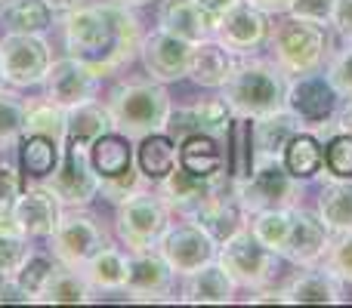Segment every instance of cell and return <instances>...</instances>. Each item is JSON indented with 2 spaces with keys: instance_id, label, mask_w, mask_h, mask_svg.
Masks as SVG:
<instances>
[{
  "instance_id": "19",
  "label": "cell",
  "mask_w": 352,
  "mask_h": 308,
  "mask_svg": "<svg viewBox=\"0 0 352 308\" xmlns=\"http://www.w3.org/2000/svg\"><path fill=\"white\" fill-rule=\"evenodd\" d=\"M188 53H192V43L179 40V37L167 34L161 28L142 37V47H140L142 65H146V71L158 84H173V80L186 78Z\"/></svg>"
},
{
  "instance_id": "55",
  "label": "cell",
  "mask_w": 352,
  "mask_h": 308,
  "mask_svg": "<svg viewBox=\"0 0 352 308\" xmlns=\"http://www.w3.org/2000/svg\"><path fill=\"white\" fill-rule=\"evenodd\" d=\"M118 3H127V6H146V3H152V0H118Z\"/></svg>"
},
{
  "instance_id": "28",
  "label": "cell",
  "mask_w": 352,
  "mask_h": 308,
  "mask_svg": "<svg viewBox=\"0 0 352 308\" xmlns=\"http://www.w3.org/2000/svg\"><path fill=\"white\" fill-rule=\"evenodd\" d=\"M179 167L195 176H223L226 173V152L223 142L204 133H188L179 139Z\"/></svg>"
},
{
  "instance_id": "53",
  "label": "cell",
  "mask_w": 352,
  "mask_h": 308,
  "mask_svg": "<svg viewBox=\"0 0 352 308\" xmlns=\"http://www.w3.org/2000/svg\"><path fill=\"white\" fill-rule=\"evenodd\" d=\"M43 3L53 10V16H65V12H72V10H78L84 0H43Z\"/></svg>"
},
{
  "instance_id": "40",
  "label": "cell",
  "mask_w": 352,
  "mask_h": 308,
  "mask_svg": "<svg viewBox=\"0 0 352 308\" xmlns=\"http://www.w3.org/2000/svg\"><path fill=\"white\" fill-rule=\"evenodd\" d=\"M322 173L328 179H352V133L337 130L324 142V167Z\"/></svg>"
},
{
  "instance_id": "9",
  "label": "cell",
  "mask_w": 352,
  "mask_h": 308,
  "mask_svg": "<svg viewBox=\"0 0 352 308\" xmlns=\"http://www.w3.org/2000/svg\"><path fill=\"white\" fill-rule=\"evenodd\" d=\"M53 49L43 34H10L0 40V78L10 86H37L43 84Z\"/></svg>"
},
{
  "instance_id": "22",
  "label": "cell",
  "mask_w": 352,
  "mask_h": 308,
  "mask_svg": "<svg viewBox=\"0 0 352 308\" xmlns=\"http://www.w3.org/2000/svg\"><path fill=\"white\" fill-rule=\"evenodd\" d=\"M235 62H238V56L229 47H223L217 37H207V40L192 43L186 78L192 84L204 86V90H223L226 80L235 71Z\"/></svg>"
},
{
  "instance_id": "24",
  "label": "cell",
  "mask_w": 352,
  "mask_h": 308,
  "mask_svg": "<svg viewBox=\"0 0 352 308\" xmlns=\"http://www.w3.org/2000/svg\"><path fill=\"white\" fill-rule=\"evenodd\" d=\"M235 281L226 274L217 259L201 265L198 272L186 274L182 284V303L186 305H229L235 299Z\"/></svg>"
},
{
  "instance_id": "26",
  "label": "cell",
  "mask_w": 352,
  "mask_h": 308,
  "mask_svg": "<svg viewBox=\"0 0 352 308\" xmlns=\"http://www.w3.org/2000/svg\"><path fill=\"white\" fill-rule=\"evenodd\" d=\"M303 121L291 115L287 108H278L272 115H263L254 121V152L256 157H281L285 145L300 133Z\"/></svg>"
},
{
  "instance_id": "1",
  "label": "cell",
  "mask_w": 352,
  "mask_h": 308,
  "mask_svg": "<svg viewBox=\"0 0 352 308\" xmlns=\"http://www.w3.org/2000/svg\"><path fill=\"white\" fill-rule=\"evenodd\" d=\"M68 56L80 59L102 78L118 68L130 65L142 47V25L133 6L102 0V3H80L62 19Z\"/></svg>"
},
{
  "instance_id": "8",
  "label": "cell",
  "mask_w": 352,
  "mask_h": 308,
  "mask_svg": "<svg viewBox=\"0 0 352 308\" xmlns=\"http://www.w3.org/2000/svg\"><path fill=\"white\" fill-rule=\"evenodd\" d=\"M275 259L278 256L269 247H263L250 235V228L238 231L235 237L219 244V250H217V262L235 281V287H244V290H263L275 274Z\"/></svg>"
},
{
  "instance_id": "34",
  "label": "cell",
  "mask_w": 352,
  "mask_h": 308,
  "mask_svg": "<svg viewBox=\"0 0 352 308\" xmlns=\"http://www.w3.org/2000/svg\"><path fill=\"white\" fill-rule=\"evenodd\" d=\"M62 152H65V145L50 139V136H31V133L19 136V167H22V173L34 176L41 182L56 173Z\"/></svg>"
},
{
  "instance_id": "38",
  "label": "cell",
  "mask_w": 352,
  "mask_h": 308,
  "mask_svg": "<svg viewBox=\"0 0 352 308\" xmlns=\"http://www.w3.org/2000/svg\"><path fill=\"white\" fill-rule=\"evenodd\" d=\"M31 133V136H50V139L68 142V108L56 102H31L28 105V115H25V130L22 136Z\"/></svg>"
},
{
  "instance_id": "10",
  "label": "cell",
  "mask_w": 352,
  "mask_h": 308,
  "mask_svg": "<svg viewBox=\"0 0 352 308\" xmlns=\"http://www.w3.org/2000/svg\"><path fill=\"white\" fill-rule=\"evenodd\" d=\"M43 185L62 200V206H87L99 194V173L93 169L90 145L68 139L62 161L53 176L43 179Z\"/></svg>"
},
{
  "instance_id": "16",
  "label": "cell",
  "mask_w": 352,
  "mask_h": 308,
  "mask_svg": "<svg viewBox=\"0 0 352 308\" xmlns=\"http://www.w3.org/2000/svg\"><path fill=\"white\" fill-rule=\"evenodd\" d=\"M43 84H47L50 102L62 105V108H78V105L96 99L99 74L80 59H74V56H65V59H56L50 65Z\"/></svg>"
},
{
  "instance_id": "43",
  "label": "cell",
  "mask_w": 352,
  "mask_h": 308,
  "mask_svg": "<svg viewBox=\"0 0 352 308\" xmlns=\"http://www.w3.org/2000/svg\"><path fill=\"white\" fill-rule=\"evenodd\" d=\"M148 185V176L140 169V163H136L133 169H127V173L115 176V179H102L99 182V194H102L105 200H111V204H121V200L133 198V194L146 191Z\"/></svg>"
},
{
  "instance_id": "14",
  "label": "cell",
  "mask_w": 352,
  "mask_h": 308,
  "mask_svg": "<svg viewBox=\"0 0 352 308\" xmlns=\"http://www.w3.org/2000/svg\"><path fill=\"white\" fill-rule=\"evenodd\" d=\"M269 34H272L269 16L248 0H238L226 16H219L217 31H213V37L235 56H254L263 43H269Z\"/></svg>"
},
{
  "instance_id": "51",
  "label": "cell",
  "mask_w": 352,
  "mask_h": 308,
  "mask_svg": "<svg viewBox=\"0 0 352 308\" xmlns=\"http://www.w3.org/2000/svg\"><path fill=\"white\" fill-rule=\"evenodd\" d=\"M256 296H250L248 303H254V305H272V303H287V293H285V287H281V290H266V287H263V290H254Z\"/></svg>"
},
{
  "instance_id": "15",
  "label": "cell",
  "mask_w": 352,
  "mask_h": 308,
  "mask_svg": "<svg viewBox=\"0 0 352 308\" xmlns=\"http://www.w3.org/2000/svg\"><path fill=\"white\" fill-rule=\"evenodd\" d=\"M186 219L198 222L217 244H226L229 237H235L238 231H244L250 225V213L244 210L241 198L235 194V188H232L229 179H226L223 185H219L217 191H213L210 198H207L204 204Z\"/></svg>"
},
{
  "instance_id": "11",
  "label": "cell",
  "mask_w": 352,
  "mask_h": 308,
  "mask_svg": "<svg viewBox=\"0 0 352 308\" xmlns=\"http://www.w3.org/2000/svg\"><path fill=\"white\" fill-rule=\"evenodd\" d=\"M340 99L343 96L334 90L328 74L306 71V74H294V80L287 84L285 108L291 115H297L303 121V127H324L340 111Z\"/></svg>"
},
{
  "instance_id": "27",
  "label": "cell",
  "mask_w": 352,
  "mask_h": 308,
  "mask_svg": "<svg viewBox=\"0 0 352 308\" xmlns=\"http://www.w3.org/2000/svg\"><path fill=\"white\" fill-rule=\"evenodd\" d=\"M90 161H93V169L99 173V182L115 179V176L136 167L133 139H127V136L118 133V130H109V133H102L90 145Z\"/></svg>"
},
{
  "instance_id": "32",
  "label": "cell",
  "mask_w": 352,
  "mask_h": 308,
  "mask_svg": "<svg viewBox=\"0 0 352 308\" xmlns=\"http://www.w3.org/2000/svg\"><path fill=\"white\" fill-rule=\"evenodd\" d=\"M318 219L331 235L352 231V179H328L318 194Z\"/></svg>"
},
{
  "instance_id": "36",
  "label": "cell",
  "mask_w": 352,
  "mask_h": 308,
  "mask_svg": "<svg viewBox=\"0 0 352 308\" xmlns=\"http://www.w3.org/2000/svg\"><path fill=\"white\" fill-rule=\"evenodd\" d=\"M0 19L10 34H43L53 22V10L43 0H3Z\"/></svg>"
},
{
  "instance_id": "44",
  "label": "cell",
  "mask_w": 352,
  "mask_h": 308,
  "mask_svg": "<svg viewBox=\"0 0 352 308\" xmlns=\"http://www.w3.org/2000/svg\"><path fill=\"white\" fill-rule=\"evenodd\" d=\"M324 268H328L340 284H352V231L331 235L328 253H324Z\"/></svg>"
},
{
  "instance_id": "30",
  "label": "cell",
  "mask_w": 352,
  "mask_h": 308,
  "mask_svg": "<svg viewBox=\"0 0 352 308\" xmlns=\"http://www.w3.org/2000/svg\"><path fill=\"white\" fill-rule=\"evenodd\" d=\"M127 268H130V256L124 250L105 244L84 265V274L90 281L93 293H121L124 284H127Z\"/></svg>"
},
{
  "instance_id": "7",
  "label": "cell",
  "mask_w": 352,
  "mask_h": 308,
  "mask_svg": "<svg viewBox=\"0 0 352 308\" xmlns=\"http://www.w3.org/2000/svg\"><path fill=\"white\" fill-rule=\"evenodd\" d=\"M109 244L102 222H99L93 213L84 210H62V219L56 225V231L50 235V250H53L56 262L72 268H84L99 250Z\"/></svg>"
},
{
  "instance_id": "41",
  "label": "cell",
  "mask_w": 352,
  "mask_h": 308,
  "mask_svg": "<svg viewBox=\"0 0 352 308\" xmlns=\"http://www.w3.org/2000/svg\"><path fill=\"white\" fill-rule=\"evenodd\" d=\"M31 237L19 228H0V278H12L31 256Z\"/></svg>"
},
{
  "instance_id": "4",
  "label": "cell",
  "mask_w": 352,
  "mask_h": 308,
  "mask_svg": "<svg viewBox=\"0 0 352 308\" xmlns=\"http://www.w3.org/2000/svg\"><path fill=\"white\" fill-rule=\"evenodd\" d=\"M269 49H272V59L281 71L287 74L318 71V65L324 62V56L331 49L328 25L287 16L269 34Z\"/></svg>"
},
{
  "instance_id": "35",
  "label": "cell",
  "mask_w": 352,
  "mask_h": 308,
  "mask_svg": "<svg viewBox=\"0 0 352 308\" xmlns=\"http://www.w3.org/2000/svg\"><path fill=\"white\" fill-rule=\"evenodd\" d=\"M226 173H229V182H241L254 173V121L250 117H235L232 121V130L226 136Z\"/></svg>"
},
{
  "instance_id": "42",
  "label": "cell",
  "mask_w": 352,
  "mask_h": 308,
  "mask_svg": "<svg viewBox=\"0 0 352 308\" xmlns=\"http://www.w3.org/2000/svg\"><path fill=\"white\" fill-rule=\"evenodd\" d=\"M56 265H59V262H53L50 256L34 253V250H31V256L22 262V268H19L12 278H16L19 284H22L25 290L34 296V303H37V296H41V290L47 287V281H50V274L56 272Z\"/></svg>"
},
{
  "instance_id": "6",
  "label": "cell",
  "mask_w": 352,
  "mask_h": 308,
  "mask_svg": "<svg viewBox=\"0 0 352 308\" xmlns=\"http://www.w3.org/2000/svg\"><path fill=\"white\" fill-rule=\"evenodd\" d=\"M167 228H170V210H167V204L158 198V191H148L146 188V191H140L118 204L115 231L130 253L158 250Z\"/></svg>"
},
{
  "instance_id": "31",
  "label": "cell",
  "mask_w": 352,
  "mask_h": 308,
  "mask_svg": "<svg viewBox=\"0 0 352 308\" xmlns=\"http://www.w3.org/2000/svg\"><path fill=\"white\" fill-rule=\"evenodd\" d=\"M281 163L294 179H316L324 167V142L309 130H300L281 152Z\"/></svg>"
},
{
  "instance_id": "45",
  "label": "cell",
  "mask_w": 352,
  "mask_h": 308,
  "mask_svg": "<svg viewBox=\"0 0 352 308\" xmlns=\"http://www.w3.org/2000/svg\"><path fill=\"white\" fill-rule=\"evenodd\" d=\"M22 169L10 161V157L0 154V213H10L16 198L22 194Z\"/></svg>"
},
{
  "instance_id": "33",
  "label": "cell",
  "mask_w": 352,
  "mask_h": 308,
  "mask_svg": "<svg viewBox=\"0 0 352 308\" xmlns=\"http://www.w3.org/2000/svg\"><path fill=\"white\" fill-rule=\"evenodd\" d=\"M136 163L148 176V182H161L179 163V142L167 130L146 136V139H140V148H136Z\"/></svg>"
},
{
  "instance_id": "2",
  "label": "cell",
  "mask_w": 352,
  "mask_h": 308,
  "mask_svg": "<svg viewBox=\"0 0 352 308\" xmlns=\"http://www.w3.org/2000/svg\"><path fill=\"white\" fill-rule=\"evenodd\" d=\"M105 108H109L111 127L118 133L140 142L146 136L167 130L173 102H170V93L158 80H127V84H118L109 93Z\"/></svg>"
},
{
  "instance_id": "29",
  "label": "cell",
  "mask_w": 352,
  "mask_h": 308,
  "mask_svg": "<svg viewBox=\"0 0 352 308\" xmlns=\"http://www.w3.org/2000/svg\"><path fill=\"white\" fill-rule=\"evenodd\" d=\"M37 303L47 305H84L93 303V287L87 281L84 268H72V265H56V272L50 274L47 287L41 290Z\"/></svg>"
},
{
  "instance_id": "21",
  "label": "cell",
  "mask_w": 352,
  "mask_h": 308,
  "mask_svg": "<svg viewBox=\"0 0 352 308\" xmlns=\"http://www.w3.org/2000/svg\"><path fill=\"white\" fill-rule=\"evenodd\" d=\"M62 219V200L47 185H28L12 204V222L28 237H50Z\"/></svg>"
},
{
  "instance_id": "50",
  "label": "cell",
  "mask_w": 352,
  "mask_h": 308,
  "mask_svg": "<svg viewBox=\"0 0 352 308\" xmlns=\"http://www.w3.org/2000/svg\"><path fill=\"white\" fill-rule=\"evenodd\" d=\"M195 3H198L201 10L207 12V16H213L219 22V16H226V12H229L232 6L238 3V0H195Z\"/></svg>"
},
{
  "instance_id": "25",
  "label": "cell",
  "mask_w": 352,
  "mask_h": 308,
  "mask_svg": "<svg viewBox=\"0 0 352 308\" xmlns=\"http://www.w3.org/2000/svg\"><path fill=\"white\" fill-rule=\"evenodd\" d=\"M287 303L294 305H337L343 303V284L324 265H303L285 287Z\"/></svg>"
},
{
  "instance_id": "5",
  "label": "cell",
  "mask_w": 352,
  "mask_h": 308,
  "mask_svg": "<svg viewBox=\"0 0 352 308\" xmlns=\"http://www.w3.org/2000/svg\"><path fill=\"white\" fill-rule=\"evenodd\" d=\"M232 188H235V194L241 198L244 210L250 216L260 210L297 206L303 198V182L287 173L281 157H256L254 173L241 182H232Z\"/></svg>"
},
{
  "instance_id": "56",
  "label": "cell",
  "mask_w": 352,
  "mask_h": 308,
  "mask_svg": "<svg viewBox=\"0 0 352 308\" xmlns=\"http://www.w3.org/2000/svg\"><path fill=\"white\" fill-rule=\"evenodd\" d=\"M0 84H3V78H0Z\"/></svg>"
},
{
  "instance_id": "3",
  "label": "cell",
  "mask_w": 352,
  "mask_h": 308,
  "mask_svg": "<svg viewBox=\"0 0 352 308\" xmlns=\"http://www.w3.org/2000/svg\"><path fill=\"white\" fill-rule=\"evenodd\" d=\"M287 84H291L287 71H281L275 65V59L266 62V59H241L238 56L235 71L223 86V99L235 117L256 121L263 115L285 108Z\"/></svg>"
},
{
  "instance_id": "13",
  "label": "cell",
  "mask_w": 352,
  "mask_h": 308,
  "mask_svg": "<svg viewBox=\"0 0 352 308\" xmlns=\"http://www.w3.org/2000/svg\"><path fill=\"white\" fill-rule=\"evenodd\" d=\"M331 231L318 219V213H309L303 206H291V219H287L285 241L278 247V259L291 262V265H318L328 253Z\"/></svg>"
},
{
  "instance_id": "23",
  "label": "cell",
  "mask_w": 352,
  "mask_h": 308,
  "mask_svg": "<svg viewBox=\"0 0 352 308\" xmlns=\"http://www.w3.org/2000/svg\"><path fill=\"white\" fill-rule=\"evenodd\" d=\"M158 28L167 34L179 37V40L198 43L213 37L217 31V19L207 16L195 0H161L158 6Z\"/></svg>"
},
{
  "instance_id": "17",
  "label": "cell",
  "mask_w": 352,
  "mask_h": 308,
  "mask_svg": "<svg viewBox=\"0 0 352 308\" xmlns=\"http://www.w3.org/2000/svg\"><path fill=\"white\" fill-rule=\"evenodd\" d=\"M232 108L226 105L223 96H210V99H195L192 105H182V108L170 111V121H167V133L173 136L176 142L188 133H204L213 136V139L226 142L232 130Z\"/></svg>"
},
{
  "instance_id": "37",
  "label": "cell",
  "mask_w": 352,
  "mask_h": 308,
  "mask_svg": "<svg viewBox=\"0 0 352 308\" xmlns=\"http://www.w3.org/2000/svg\"><path fill=\"white\" fill-rule=\"evenodd\" d=\"M111 127V117L109 108L99 105L96 99L93 102H84L78 108H68V139L80 142V145H93L102 133H109Z\"/></svg>"
},
{
  "instance_id": "54",
  "label": "cell",
  "mask_w": 352,
  "mask_h": 308,
  "mask_svg": "<svg viewBox=\"0 0 352 308\" xmlns=\"http://www.w3.org/2000/svg\"><path fill=\"white\" fill-rule=\"evenodd\" d=\"M337 130H346V133H352V99L346 102V108L340 111V121H337Z\"/></svg>"
},
{
  "instance_id": "39",
  "label": "cell",
  "mask_w": 352,
  "mask_h": 308,
  "mask_svg": "<svg viewBox=\"0 0 352 308\" xmlns=\"http://www.w3.org/2000/svg\"><path fill=\"white\" fill-rule=\"evenodd\" d=\"M25 115H28V102L19 99V93L0 86V145L19 142L25 130Z\"/></svg>"
},
{
  "instance_id": "46",
  "label": "cell",
  "mask_w": 352,
  "mask_h": 308,
  "mask_svg": "<svg viewBox=\"0 0 352 308\" xmlns=\"http://www.w3.org/2000/svg\"><path fill=\"white\" fill-rule=\"evenodd\" d=\"M324 74H328V80L334 84V90L340 93L343 99H352V40H346V47L331 59Z\"/></svg>"
},
{
  "instance_id": "52",
  "label": "cell",
  "mask_w": 352,
  "mask_h": 308,
  "mask_svg": "<svg viewBox=\"0 0 352 308\" xmlns=\"http://www.w3.org/2000/svg\"><path fill=\"white\" fill-rule=\"evenodd\" d=\"M248 3H254L256 10H263L266 16H278V12H287L291 0H248Z\"/></svg>"
},
{
  "instance_id": "48",
  "label": "cell",
  "mask_w": 352,
  "mask_h": 308,
  "mask_svg": "<svg viewBox=\"0 0 352 308\" xmlns=\"http://www.w3.org/2000/svg\"><path fill=\"white\" fill-rule=\"evenodd\" d=\"M331 25L337 28V34H340L343 40H352V0H337Z\"/></svg>"
},
{
  "instance_id": "12",
  "label": "cell",
  "mask_w": 352,
  "mask_h": 308,
  "mask_svg": "<svg viewBox=\"0 0 352 308\" xmlns=\"http://www.w3.org/2000/svg\"><path fill=\"white\" fill-rule=\"evenodd\" d=\"M217 250H219V244L198 222H192V219L170 225L158 244V253L170 262V268L176 274H182V278L217 259Z\"/></svg>"
},
{
  "instance_id": "18",
  "label": "cell",
  "mask_w": 352,
  "mask_h": 308,
  "mask_svg": "<svg viewBox=\"0 0 352 308\" xmlns=\"http://www.w3.org/2000/svg\"><path fill=\"white\" fill-rule=\"evenodd\" d=\"M173 278H176V272L158 250L130 253L124 293H127V299H133V303H158V299H164L167 293H170Z\"/></svg>"
},
{
  "instance_id": "20",
  "label": "cell",
  "mask_w": 352,
  "mask_h": 308,
  "mask_svg": "<svg viewBox=\"0 0 352 308\" xmlns=\"http://www.w3.org/2000/svg\"><path fill=\"white\" fill-rule=\"evenodd\" d=\"M226 179H229V173L207 179V176H195V173H188V169H182L179 163H176L170 173L158 182V198L164 200L170 213L192 216V213L198 210V206L204 204V200L210 198Z\"/></svg>"
},
{
  "instance_id": "47",
  "label": "cell",
  "mask_w": 352,
  "mask_h": 308,
  "mask_svg": "<svg viewBox=\"0 0 352 308\" xmlns=\"http://www.w3.org/2000/svg\"><path fill=\"white\" fill-rule=\"evenodd\" d=\"M334 6H337V0H291L287 3V16L318 22V25H331Z\"/></svg>"
},
{
  "instance_id": "49",
  "label": "cell",
  "mask_w": 352,
  "mask_h": 308,
  "mask_svg": "<svg viewBox=\"0 0 352 308\" xmlns=\"http://www.w3.org/2000/svg\"><path fill=\"white\" fill-rule=\"evenodd\" d=\"M0 303H19V305H28V303H34V296H31V293L25 290V287L19 284L16 278H3V281H0Z\"/></svg>"
}]
</instances>
